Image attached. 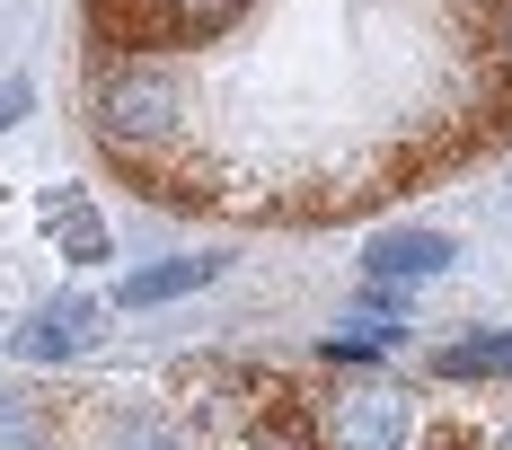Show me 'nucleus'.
Segmentation results:
<instances>
[{
	"label": "nucleus",
	"mask_w": 512,
	"mask_h": 450,
	"mask_svg": "<svg viewBox=\"0 0 512 450\" xmlns=\"http://www.w3.org/2000/svg\"><path fill=\"white\" fill-rule=\"evenodd\" d=\"M495 62H504V80H512V0L495 9Z\"/></svg>",
	"instance_id": "nucleus-12"
},
{
	"label": "nucleus",
	"mask_w": 512,
	"mask_h": 450,
	"mask_svg": "<svg viewBox=\"0 0 512 450\" xmlns=\"http://www.w3.org/2000/svg\"><path fill=\"white\" fill-rule=\"evenodd\" d=\"M98 345V300H45L18 336H9V353L18 362H71V353Z\"/></svg>",
	"instance_id": "nucleus-4"
},
{
	"label": "nucleus",
	"mask_w": 512,
	"mask_h": 450,
	"mask_svg": "<svg viewBox=\"0 0 512 450\" xmlns=\"http://www.w3.org/2000/svg\"><path fill=\"white\" fill-rule=\"evenodd\" d=\"M248 0H98L106 53H168V45H212Z\"/></svg>",
	"instance_id": "nucleus-2"
},
{
	"label": "nucleus",
	"mask_w": 512,
	"mask_h": 450,
	"mask_svg": "<svg viewBox=\"0 0 512 450\" xmlns=\"http://www.w3.org/2000/svg\"><path fill=\"white\" fill-rule=\"evenodd\" d=\"M239 450H327V433H318L309 406H292V389H274V398L256 406V424L239 433Z\"/></svg>",
	"instance_id": "nucleus-7"
},
{
	"label": "nucleus",
	"mask_w": 512,
	"mask_h": 450,
	"mask_svg": "<svg viewBox=\"0 0 512 450\" xmlns=\"http://www.w3.org/2000/svg\"><path fill=\"white\" fill-rule=\"evenodd\" d=\"M451 230H380L371 248H362V274L371 283H433V274H451Z\"/></svg>",
	"instance_id": "nucleus-5"
},
{
	"label": "nucleus",
	"mask_w": 512,
	"mask_h": 450,
	"mask_svg": "<svg viewBox=\"0 0 512 450\" xmlns=\"http://www.w3.org/2000/svg\"><path fill=\"white\" fill-rule=\"evenodd\" d=\"M204 283H221V256H168V265L124 274L115 300H124V309H159V300H186V292H204Z\"/></svg>",
	"instance_id": "nucleus-6"
},
{
	"label": "nucleus",
	"mask_w": 512,
	"mask_h": 450,
	"mask_svg": "<svg viewBox=\"0 0 512 450\" xmlns=\"http://www.w3.org/2000/svg\"><path fill=\"white\" fill-rule=\"evenodd\" d=\"M18 106H27V80H9V89H0V133L18 124Z\"/></svg>",
	"instance_id": "nucleus-13"
},
{
	"label": "nucleus",
	"mask_w": 512,
	"mask_h": 450,
	"mask_svg": "<svg viewBox=\"0 0 512 450\" xmlns=\"http://www.w3.org/2000/svg\"><path fill=\"white\" fill-rule=\"evenodd\" d=\"M115 450H186V442H177L168 424H124V433H115Z\"/></svg>",
	"instance_id": "nucleus-10"
},
{
	"label": "nucleus",
	"mask_w": 512,
	"mask_h": 450,
	"mask_svg": "<svg viewBox=\"0 0 512 450\" xmlns=\"http://www.w3.org/2000/svg\"><path fill=\"white\" fill-rule=\"evenodd\" d=\"M318 433H327V450H407L415 442V398L389 389V380L336 389V398L318 406Z\"/></svg>",
	"instance_id": "nucleus-3"
},
{
	"label": "nucleus",
	"mask_w": 512,
	"mask_h": 450,
	"mask_svg": "<svg viewBox=\"0 0 512 450\" xmlns=\"http://www.w3.org/2000/svg\"><path fill=\"white\" fill-rule=\"evenodd\" d=\"M0 450H53V415L27 389H0Z\"/></svg>",
	"instance_id": "nucleus-9"
},
{
	"label": "nucleus",
	"mask_w": 512,
	"mask_h": 450,
	"mask_svg": "<svg viewBox=\"0 0 512 450\" xmlns=\"http://www.w3.org/2000/svg\"><path fill=\"white\" fill-rule=\"evenodd\" d=\"M495 450H512V424H504V433H495Z\"/></svg>",
	"instance_id": "nucleus-14"
},
{
	"label": "nucleus",
	"mask_w": 512,
	"mask_h": 450,
	"mask_svg": "<svg viewBox=\"0 0 512 450\" xmlns=\"http://www.w3.org/2000/svg\"><path fill=\"white\" fill-rule=\"evenodd\" d=\"M89 124L115 159H142L177 133V71L159 53H98L89 71Z\"/></svg>",
	"instance_id": "nucleus-1"
},
{
	"label": "nucleus",
	"mask_w": 512,
	"mask_h": 450,
	"mask_svg": "<svg viewBox=\"0 0 512 450\" xmlns=\"http://www.w3.org/2000/svg\"><path fill=\"white\" fill-rule=\"evenodd\" d=\"M62 239H71L80 256H106V230H98V212H71V221H62Z\"/></svg>",
	"instance_id": "nucleus-11"
},
{
	"label": "nucleus",
	"mask_w": 512,
	"mask_h": 450,
	"mask_svg": "<svg viewBox=\"0 0 512 450\" xmlns=\"http://www.w3.org/2000/svg\"><path fill=\"white\" fill-rule=\"evenodd\" d=\"M433 380H512V336H468L433 353Z\"/></svg>",
	"instance_id": "nucleus-8"
}]
</instances>
